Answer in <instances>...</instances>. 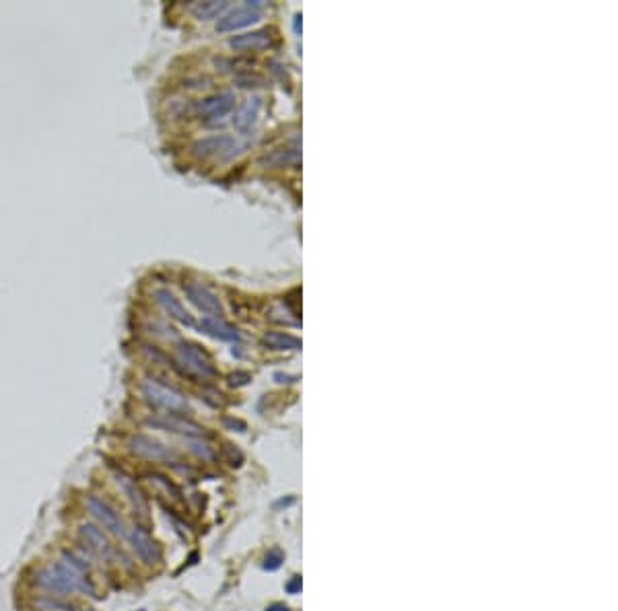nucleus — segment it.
<instances>
[{"mask_svg":"<svg viewBox=\"0 0 618 611\" xmlns=\"http://www.w3.org/2000/svg\"><path fill=\"white\" fill-rule=\"evenodd\" d=\"M142 395L155 408L167 410L171 414H181V412H188V408H190L188 400L179 391H175L167 385H161L157 381H151V379H146L142 383Z\"/></svg>","mask_w":618,"mask_h":611,"instance_id":"1","label":"nucleus"},{"mask_svg":"<svg viewBox=\"0 0 618 611\" xmlns=\"http://www.w3.org/2000/svg\"><path fill=\"white\" fill-rule=\"evenodd\" d=\"M245 148L243 142H239L235 136L229 134H217V136H208L198 140L192 150L196 157L202 159H231L235 154H239Z\"/></svg>","mask_w":618,"mask_h":611,"instance_id":"2","label":"nucleus"},{"mask_svg":"<svg viewBox=\"0 0 618 611\" xmlns=\"http://www.w3.org/2000/svg\"><path fill=\"white\" fill-rule=\"evenodd\" d=\"M177 360L184 367V371L190 373V375H194V377L208 379V377L217 375V369H214L210 356L200 346H196V344L181 342L177 346Z\"/></svg>","mask_w":618,"mask_h":611,"instance_id":"3","label":"nucleus"},{"mask_svg":"<svg viewBox=\"0 0 618 611\" xmlns=\"http://www.w3.org/2000/svg\"><path fill=\"white\" fill-rule=\"evenodd\" d=\"M184 292H186V299H188L198 311H202L204 315L214 317V319H221V317H223V305H221L219 297H217L208 286L190 280V282L184 284Z\"/></svg>","mask_w":618,"mask_h":611,"instance_id":"4","label":"nucleus"},{"mask_svg":"<svg viewBox=\"0 0 618 611\" xmlns=\"http://www.w3.org/2000/svg\"><path fill=\"white\" fill-rule=\"evenodd\" d=\"M260 19H262L260 2H245L241 6H235L229 12H225L217 23V31H221V33L237 31V29H243L252 23H258Z\"/></svg>","mask_w":618,"mask_h":611,"instance_id":"5","label":"nucleus"},{"mask_svg":"<svg viewBox=\"0 0 618 611\" xmlns=\"http://www.w3.org/2000/svg\"><path fill=\"white\" fill-rule=\"evenodd\" d=\"M126 540L130 542L132 550L136 552V556L144 562V564H155L161 558V550L157 546V542L138 525L126 529Z\"/></svg>","mask_w":618,"mask_h":611,"instance_id":"6","label":"nucleus"},{"mask_svg":"<svg viewBox=\"0 0 618 611\" xmlns=\"http://www.w3.org/2000/svg\"><path fill=\"white\" fill-rule=\"evenodd\" d=\"M87 509H89V513L109 531V533H113V535H118V538H126V525H124V521L120 519V515L105 503V500H101V498H97V496H91L89 500H87Z\"/></svg>","mask_w":618,"mask_h":611,"instance_id":"7","label":"nucleus"},{"mask_svg":"<svg viewBox=\"0 0 618 611\" xmlns=\"http://www.w3.org/2000/svg\"><path fill=\"white\" fill-rule=\"evenodd\" d=\"M130 449H132V453H136L138 457H144L148 461H175L177 459V455L169 447L161 445L155 439L142 437V435H136L130 439Z\"/></svg>","mask_w":618,"mask_h":611,"instance_id":"8","label":"nucleus"},{"mask_svg":"<svg viewBox=\"0 0 618 611\" xmlns=\"http://www.w3.org/2000/svg\"><path fill=\"white\" fill-rule=\"evenodd\" d=\"M235 107V95L231 91H223V93H217L208 99H204L198 107L200 115L204 119H210V122H221L225 119Z\"/></svg>","mask_w":618,"mask_h":611,"instance_id":"9","label":"nucleus"},{"mask_svg":"<svg viewBox=\"0 0 618 611\" xmlns=\"http://www.w3.org/2000/svg\"><path fill=\"white\" fill-rule=\"evenodd\" d=\"M148 426L165 430V433H179V435H188V437H202L204 428L198 426L192 420H186L177 414H169V416H157V418H148L146 420Z\"/></svg>","mask_w":618,"mask_h":611,"instance_id":"10","label":"nucleus"},{"mask_svg":"<svg viewBox=\"0 0 618 611\" xmlns=\"http://www.w3.org/2000/svg\"><path fill=\"white\" fill-rule=\"evenodd\" d=\"M229 47L235 49V51H262V49L272 47V35H270L268 29L233 35L229 39Z\"/></svg>","mask_w":618,"mask_h":611,"instance_id":"11","label":"nucleus"},{"mask_svg":"<svg viewBox=\"0 0 618 611\" xmlns=\"http://www.w3.org/2000/svg\"><path fill=\"white\" fill-rule=\"evenodd\" d=\"M155 301L159 303V307H161L171 319H175V321H179L181 325H188V327L194 325V317L186 311V307L181 305V301H179L173 292H169V290H165V288H159V290H155Z\"/></svg>","mask_w":618,"mask_h":611,"instance_id":"12","label":"nucleus"},{"mask_svg":"<svg viewBox=\"0 0 618 611\" xmlns=\"http://www.w3.org/2000/svg\"><path fill=\"white\" fill-rule=\"evenodd\" d=\"M78 533H80V540L87 544V548L91 552H95L97 556H101L105 560H109L113 556V546L109 544L107 535L101 529H97L95 525H80Z\"/></svg>","mask_w":618,"mask_h":611,"instance_id":"13","label":"nucleus"},{"mask_svg":"<svg viewBox=\"0 0 618 611\" xmlns=\"http://www.w3.org/2000/svg\"><path fill=\"white\" fill-rule=\"evenodd\" d=\"M118 486L124 490V494L128 496V500H130V505L134 507V511H136L142 519H146V515H148V500H146L144 492L138 488V484H136L130 476L118 474Z\"/></svg>","mask_w":618,"mask_h":611,"instance_id":"14","label":"nucleus"},{"mask_svg":"<svg viewBox=\"0 0 618 611\" xmlns=\"http://www.w3.org/2000/svg\"><path fill=\"white\" fill-rule=\"evenodd\" d=\"M301 161V152L297 146H287V148H276L260 159V165L264 169H280V167H295Z\"/></svg>","mask_w":618,"mask_h":611,"instance_id":"15","label":"nucleus"},{"mask_svg":"<svg viewBox=\"0 0 618 611\" xmlns=\"http://www.w3.org/2000/svg\"><path fill=\"white\" fill-rule=\"evenodd\" d=\"M260 109H262V99H260V97L247 99V101L241 105V109L237 111L235 119H233L235 130H237L239 134L250 132V130L254 128V124L258 122V117H260Z\"/></svg>","mask_w":618,"mask_h":611,"instance_id":"16","label":"nucleus"},{"mask_svg":"<svg viewBox=\"0 0 618 611\" xmlns=\"http://www.w3.org/2000/svg\"><path fill=\"white\" fill-rule=\"evenodd\" d=\"M198 327H200V332H204L206 336H210V338H214V340H221V342H235V340H239V332H237L233 325L225 323L223 319L206 317V319L200 321Z\"/></svg>","mask_w":618,"mask_h":611,"instance_id":"17","label":"nucleus"},{"mask_svg":"<svg viewBox=\"0 0 618 611\" xmlns=\"http://www.w3.org/2000/svg\"><path fill=\"white\" fill-rule=\"evenodd\" d=\"M35 583L45 589V591H54V593H72V585L62 577V573L52 566V568H45V570H39L35 575Z\"/></svg>","mask_w":618,"mask_h":611,"instance_id":"18","label":"nucleus"},{"mask_svg":"<svg viewBox=\"0 0 618 611\" xmlns=\"http://www.w3.org/2000/svg\"><path fill=\"white\" fill-rule=\"evenodd\" d=\"M262 344L270 350H301V340L285 332H266Z\"/></svg>","mask_w":618,"mask_h":611,"instance_id":"19","label":"nucleus"},{"mask_svg":"<svg viewBox=\"0 0 618 611\" xmlns=\"http://www.w3.org/2000/svg\"><path fill=\"white\" fill-rule=\"evenodd\" d=\"M225 8H227V2L210 0V2H198V4H194V6H192V12H194L198 19H214V16H219Z\"/></svg>","mask_w":618,"mask_h":611,"instance_id":"20","label":"nucleus"},{"mask_svg":"<svg viewBox=\"0 0 618 611\" xmlns=\"http://www.w3.org/2000/svg\"><path fill=\"white\" fill-rule=\"evenodd\" d=\"M33 608L37 611H74V608L66 601H58V599H49V597H41L33 601Z\"/></svg>","mask_w":618,"mask_h":611,"instance_id":"21","label":"nucleus"},{"mask_svg":"<svg viewBox=\"0 0 618 611\" xmlns=\"http://www.w3.org/2000/svg\"><path fill=\"white\" fill-rule=\"evenodd\" d=\"M188 447H190V451H192V453H196L200 459H206V461H208V459H212V457H214L212 449H210L206 443H200V441H196V439H190V441H188Z\"/></svg>","mask_w":618,"mask_h":611,"instance_id":"22","label":"nucleus"},{"mask_svg":"<svg viewBox=\"0 0 618 611\" xmlns=\"http://www.w3.org/2000/svg\"><path fill=\"white\" fill-rule=\"evenodd\" d=\"M280 562H283V554H280L278 550H274V552H270V554L266 556V560H264V568H268V570H276V568L280 566Z\"/></svg>","mask_w":618,"mask_h":611,"instance_id":"23","label":"nucleus"},{"mask_svg":"<svg viewBox=\"0 0 618 611\" xmlns=\"http://www.w3.org/2000/svg\"><path fill=\"white\" fill-rule=\"evenodd\" d=\"M225 453H229V455H231V459H229V465H233V468L241 465V459H243V457H241V453H239V451H235L231 445H227V447H225Z\"/></svg>","mask_w":618,"mask_h":611,"instance_id":"24","label":"nucleus"},{"mask_svg":"<svg viewBox=\"0 0 618 611\" xmlns=\"http://www.w3.org/2000/svg\"><path fill=\"white\" fill-rule=\"evenodd\" d=\"M287 591L289 593H297V591H301V577H295L289 585H287Z\"/></svg>","mask_w":618,"mask_h":611,"instance_id":"25","label":"nucleus"},{"mask_svg":"<svg viewBox=\"0 0 618 611\" xmlns=\"http://www.w3.org/2000/svg\"><path fill=\"white\" fill-rule=\"evenodd\" d=\"M266 611H289V610H287V608H285L283 603H274L272 608H268V610H266Z\"/></svg>","mask_w":618,"mask_h":611,"instance_id":"26","label":"nucleus"}]
</instances>
